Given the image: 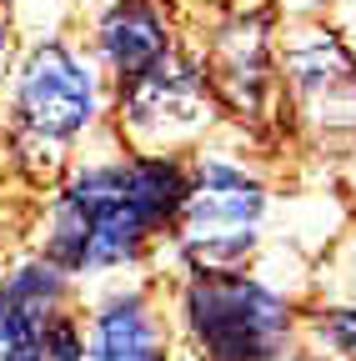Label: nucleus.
<instances>
[{
    "label": "nucleus",
    "mask_w": 356,
    "mask_h": 361,
    "mask_svg": "<svg viewBox=\"0 0 356 361\" xmlns=\"http://www.w3.org/2000/svg\"><path fill=\"white\" fill-rule=\"evenodd\" d=\"M331 336L341 341V346H356V311H341L336 322H331Z\"/></svg>",
    "instance_id": "8"
},
{
    "label": "nucleus",
    "mask_w": 356,
    "mask_h": 361,
    "mask_svg": "<svg viewBox=\"0 0 356 361\" xmlns=\"http://www.w3.org/2000/svg\"><path fill=\"white\" fill-rule=\"evenodd\" d=\"M96 351H101V361H166L156 351V336H151V322H146L141 301H116L101 316Z\"/></svg>",
    "instance_id": "7"
},
{
    "label": "nucleus",
    "mask_w": 356,
    "mask_h": 361,
    "mask_svg": "<svg viewBox=\"0 0 356 361\" xmlns=\"http://www.w3.org/2000/svg\"><path fill=\"white\" fill-rule=\"evenodd\" d=\"M261 216V191L251 180L211 166L201 191L186 196V236L211 256H236L251 246V221Z\"/></svg>",
    "instance_id": "3"
},
{
    "label": "nucleus",
    "mask_w": 356,
    "mask_h": 361,
    "mask_svg": "<svg viewBox=\"0 0 356 361\" xmlns=\"http://www.w3.org/2000/svg\"><path fill=\"white\" fill-rule=\"evenodd\" d=\"M61 276L46 266H25L20 276L0 291V341L11 346L6 361H46V336L56 326Z\"/></svg>",
    "instance_id": "5"
},
{
    "label": "nucleus",
    "mask_w": 356,
    "mask_h": 361,
    "mask_svg": "<svg viewBox=\"0 0 356 361\" xmlns=\"http://www.w3.org/2000/svg\"><path fill=\"white\" fill-rule=\"evenodd\" d=\"M20 111L30 116L35 130L70 135L91 121V75L61 45H46V51H35V61L20 80Z\"/></svg>",
    "instance_id": "4"
},
{
    "label": "nucleus",
    "mask_w": 356,
    "mask_h": 361,
    "mask_svg": "<svg viewBox=\"0 0 356 361\" xmlns=\"http://www.w3.org/2000/svg\"><path fill=\"white\" fill-rule=\"evenodd\" d=\"M181 176L171 166H130V171H91L70 191L61 211L56 256L66 266H106L130 256L146 231L181 206Z\"/></svg>",
    "instance_id": "1"
},
{
    "label": "nucleus",
    "mask_w": 356,
    "mask_h": 361,
    "mask_svg": "<svg viewBox=\"0 0 356 361\" xmlns=\"http://www.w3.org/2000/svg\"><path fill=\"white\" fill-rule=\"evenodd\" d=\"M191 322L216 361H271L286 311L271 291L236 276H206L191 286Z\"/></svg>",
    "instance_id": "2"
},
{
    "label": "nucleus",
    "mask_w": 356,
    "mask_h": 361,
    "mask_svg": "<svg viewBox=\"0 0 356 361\" xmlns=\"http://www.w3.org/2000/svg\"><path fill=\"white\" fill-rule=\"evenodd\" d=\"M106 56L121 75L141 80L156 71V61L166 56V30L156 20L151 6H141V0H130V6H116L111 20H106Z\"/></svg>",
    "instance_id": "6"
}]
</instances>
